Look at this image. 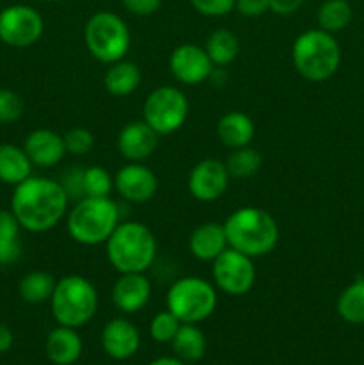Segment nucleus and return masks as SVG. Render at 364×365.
Returning <instances> with one entry per match:
<instances>
[{
    "label": "nucleus",
    "instance_id": "nucleus-1",
    "mask_svg": "<svg viewBox=\"0 0 364 365\" xmlns=\"http://www.w3.org/2000/svg\"><path fill=\"white\" fill-rule=\"evenodd\" d=\"M68 203L70 198L59 180L31 175L14 185L11 212L18 220L21 230L45 234L63 221L68 212Z\"/></svg>",
    "mask_w": 364,
    "mask_h": 365
},
{
    "label": "nucleus",
    "instance_id": "nucleus-2",
    "mask_svg": "<svg viewBox=\"0 0 364 365\" xmlns=\"http://www.w3.org/2000/svg\"><path fill=\"white\" fill-rule=\"evenodd\" d=\"M223 227L228 248L238 250L250 259H259L273 252L280 235L275 217L259 207L236 209L225 220Z\"/></svg>",
    "mask_w": 364,
    "mask_h": 365
},
{
    "label": "nucleus",
    "instance_id": "nucleus-3",
    "mask_svg": "<svg viewBox=\"0 0 364 365\" xmlns=\"http://www.w3.org/2000/svg\"><path fill=\"white\" fill-rule=\"evenodd\" d=\"M107 260L118 273H146L157 257L153 232L139 221H121L106 242Z\"/></svg>",
    "mask_w": 364,
    "mask_h": 365
},
{
    "label": "nucleus",
    "instance_id": "nucleus-4",
    "mask_svg": "<svg viewBox=\"0 0 364 365\" xmlns=\"http://www.w3.org/2000/svg\"><path fill=\"white\" fill-rule=\"evenodd\" d=\"M120 223V205L114 200L84 196L68 212L66 230L77 245L98 246L106 245Z\"/></svg>",
    "mask_w": 364,
    "mask_h": 365
},
{
    "label": "nucleus",
    "instance_id": "nucleus-5",
    "mask_svg": "<svg viewBox=\"0 0 364 365\" xmlns=\"http://www.w3.org/2000/svg\"><path fill=\"white\" fill-rule=\"evenodd\" d=\"M295 70L309 82H325L339 70L341 46L334 34L321 29L302 32L291 46Z\"/></svg>",
    "mask_w": 364,
    "mask_h": 365
},
{
    "label": "nucleus",
    "instance_id": "nucleus-6",
    "mask_svg": "<svg viewBox=\"0 0 364 365\" xmlns=\"http://www.w3.org/2000/svg\"><path fill=\"white\" fill-rule=\"evenodd\" d=\"M54 319L68 328H81L95 317L98 310L96 287L81 274H68L57 280L50 298Z\"/></svg>",
    "mask_w": 364,
    "mask_h": 365
},
{
    "label": "nucleus",
    "instance_id": "nucleus-7",
    "mask_svg": "<svg viewBox=\"0 0 364 365\" xmlns=\"http://www.w3.org/2000/svg\"><path fill=\"white\" fill-rule=\"evenodd\" d=\"M84 43L88 52L103 64L125 59L131 48V31L123 18L111 11L91 14L84 25Z\"/></svg>",
    "mask_w": 364,
    "mask_h": 365
},
{
    "label": "nucleus",
    "instance_id": "nucleus-8",
    "mask_svg": "<svg viewBox=\"0 0 364 365\" xmlns=\"http://www.w3.org/2000/svg\"><path fill=\"white\" fill-rule=\"evenodd\" d=\"M216 305V287L206 278L182 277L168 289L166 309L181 323H202L213 316Z\"/></svg>",
    "mask_w": 364,
    "mask_h": 365
},
{
    "label": "nucleus",
    "instance_id": "nucleus-9",
    "mask_svg": "<svg viewBox=\"0 0 364 365\" xmlns=\"http://www.w3.org/2000/svg\"><path fill=\"white\" fill-rule=\"evenodd\" d=\"M188 114V98L184 91L175 86H159L148 93L143 103V121L159 135H170L181 130Z\"/></svg>",
    "mask_w": 364,
    "mask_h": 365
},
{
    "label": "nucleus",
    "instance_id": "nucleus-10",
    "mask_svg": "<svg viewBox=\"0 0 364 365\" xmlns=\"http://www.w3.org/2000/svg\"><path fill=\"white\" fill-rule=\"evenodd\" d=\"M45 21L39 11L25 4H13L0 11V41L13 48H27L41 39Z\"/></svg>",
    "mask_w": 364,
    "mask_h": 365
},
{
    "label": "nucleus",
    "instance_id": "nucleus-11",
    "mask_svg": "<svg viewBox=\"0 0 364 365\" xmlns=\"http://www.w3.org/2000/svg\"><path fill=\"white\" fill-rule=\"evenodd\" d=\"M257 271L253 259L234 248H227L213 260L214 287L228 296H243L256 285Z\"/></svg>",
    "mask_w": 364,
    "mask_h": 365
},
{
    "label": "nucleus",
    "instance_id": "nucleus-12",
    "mask_svg": "<svg viewBox=\"0 0 364 365\" xmlns=\"http://www.w3.org/2000/svg\"><path fill=\"white\" fill-rule=\"evenodd\" d=\"M228 182H231V175L223 160L203 159L189 171L188 191L198 202L211 203L225 195Z\"/></svg>",
    "mask_w": 364,
    "mask_h": 365
},
{
    "label": "nucleus",
    "instance_id": "nucleus-13",
    "mask_svg": "<svg viewBox=\"0 0 364 365\" xmlns=\"http://www.w3.org/2000/svg\"><path fill=\"white\" fill-rule=\"evenodd\" d=\"M168 66H170L175 81L186 86H196L209 81L214 68H216L207 56L206 48L193 45V43L178 45L171 52Z\"/></svg>",
    "mask_w": 364,
    "mask_h": 365
},
{
    "label": "nucleus",
    "instance_id": "nucleus-14",
    "mask_svg": "<svg viewBox=\"0 0 364 365\" xmlns=\"http://www.w3.org/2000/svg\"><path fill=\"white\" fill-rule=\"evenodd\" d=\"M114 189L125 202L146 203L156 196L159 180L143 163H128L114 175Z\"/></svg>",
    "mask_w": 364,
    "mask_h": 365
},
{
    "label": "nucleus",
    "instance_id": "nucleus-15",
    "mask_svg": "<svg viewBox=\"0 0 364 365\" xmlns=\"http://www.w3.org/2000/svg\"><path fill=\"white\" fill-rule=\"evenodd\" d=\"M159 134L143 120L131 121L120 130L116 139L118 152L128 163H143L156 152Z\"/></svg>",
    "mask_w": 364,
    "mask_h": 365
},
{
    "label": "nucleus",
    "instance_id": "nucleus-16",
    "mask_svg": "<svg viewBox=\"0 0 364 365\" xmlns=\"http://www.w3.org/2000/svg\"><path fill=\"white\" fill-rule=\"evenodd\" d=\"M152 296V284L145 273H121L114 282L111 299L121 314H136L146 307Z\"/></svg>",
    "mask_w": 364,
    "mask_h": 365
},
{
    "label": "nucleus",
    "instance_id": "nucleus-17",
    "mask_svg": "<svg viewBox=\"0 0 364 365\" xmlns=\"http://www.w3.org/2000/svg\"><path fill=\"white\" fill-rule=\"evenodd\" d=\"M141 346L139 330L123 317L107 321L102 330V348L107 356L114 360H128Z\"/></svg>",
    "mask_w": 364,
    "mask_h": 365
},
{
    "label": "nucleus",
    "instance_id": "nucleus-18",
    "mask_svg": "<svg viewBox=\"0 0 364 365\" xmlns=\"http://www.w3.org/2000/svg\"><path fill=\"white\" fill-rule=\"evenodd\" d=\"M24 150L31 163L38 168H52L66 155L64 139L50 128H36L25 138Z\"/></svg>",
    "mask_w": 364,
    "mask_h": 365
},
{
    "label": "nucleus",
    "instance_id": "nucleus-19",
    "mask_svg": "<svg viewBox=\"0 0 364 365\" xmlns=\"http://www.w3.org/2000/svg\"><path fill=\"white\" fill-rule=\"evenodd\" d=\"M188 248L189 253H191L196 260L213 262L214 259H218V257L228 248L223 223H218V221H206V223L198 225V227L191 232V235H189Z\"/></svg>",
    "mask_w": 364,
    "mask_h": 365
},
{
    "label": "nucleus",
    "instance_id": "nucleus-20",
    "mask_svg": "<svg viewBox=\"0 0 364 365\" xmlns=\"http://www.w3.org/2000/svg\"><path fill=\"white\" fill-rule=\"evenodd\" d=\"M45 353L56 365H71L82 355V339L77 328L57 327L49 334L45 342Z\"/></svg>",
    "mask_w": 364,
    "mask_h": 365
},
{
    "label": "nucleus",
    "instance_id": "nucleus-21",
    "mask_svg": "<svg viewBox=\"0 0 364 365\" xmlns=\"http://www.w3.org/2000/svg\"><path fill=\"white\" fill-rule=\"evenodd\" d=\"M216 134L221 145L236 150L243 146H250L256 135V123L248 114L241 110H231L218 120Z\"/></svg>",
    "mask_w": 364,
    "mask_h": 365
},
{
    "label": "nucleus",
    "instance_id": "nucleus-22",
    "mask_svg": "<svg viewBox=\"0 0 364 365\" xmlns=\"http://www.w3.org/2000/svg\"><path fill=\"white\" fill-rule=\"evenodd\" d=\"M141 70L136 63L127 59H120L109 64L106 75H103V88L109 95L123 98L132 95L141 84Z\"/></svg>",
    "mask_w": 364,
    "mask_h": 365
},
{
    "label": "nucleus",
    "instance_id": "nucleus-23",
    "mask_svg": "<svg viewBox=\"0 0 364 365\" xmlns=\"http://www.w3.org/2000/svg\"><path fill=\"white\" fill-rule=\"evenodd\" d=\"M32 166L29 155L25 153L24 146L0 145V182L9 185H18L32 175Z\"/></svg>",
    "mask_w": 364,
    "mask_h": 365
},
{
    "label": "nucleus",
    "instance_id": "nucleus-24",
    "mask_svg": "<svg viewBox=\"0 0 364 365\" xmlns=\"http://www.w3.org/2000/svg\"><path fill=\"white\" fill-rule=\"evenodd\" d=\"M171 346H173L177 359H181L182 362H198L206 355L207 339L196 324L182 323L177 335L171 341Z\"/></svg>",
    "mask_w": 364,
    "mask_h": 365
},
{
    "label": "nucleus",
    "instance_id": "nucleus-25",
    "mask_svg": "<svg viewBox=\"0 0 364 365\" xmlns=\"http://www.w3.org/2000/svg\"><path fill=\"white\" fill-rule=\"evenodd\" d=\"M203 48H206L207 56L213 61L214 66L225 68L238 59L239 39L228 29H216V31L209 34Z\"/></svg>",
    "mask_w": 364,
    "mask_h": 365
},
{
    "label": "nucleus",
    "instance_id": "nucleus-26",
    "mask_svg": "<svg viewBox=\"0 0 364 365\" xmlns=\"http://www.w3.org/2000/svg\"><path fill=\"white\" fill-rule=\"evenodd\" d=\"M20 223L11 210H0V266L14 264L21 255Z\"/></svg>",
    "mask_w": 364,
    "mask_h": 365
},
{
    "label": "nucleus",
    "instance_id": "nucleus-27",
    "mask_svg": "<svg viewBox=\"0 0 364 365\" xmlns=\"http://www.w3.org/2000/svg\"><path fill=\"white\" fill-rule=\"evenodd\" d=\"M56 284L57 280L54 278V274L46 273V271H31L18 284V294L25 303L39 305V303L50 302Z\"/></svg>",
    "mask_w": 364,
    "mask_h": 365
},
{
    "label": "nucleus",
    "instance_id": "nucleus-28",
    "mask_svg": "<svg viewBox=\"0 0 364 365\" xmlns=\"http://www.w3.org/2000/svg\"><path fill=\"white\" fill-rule=\"evenodd\" d=\"M352 16L353 11L348 0H325L318 7V29L334 34L348 27Z\"/></svg>",
    "mask_w": 364,
    "mask_h": 365
},
{
    "label": "nucleus",
    "instance_id": "nucleus-29",
    "mask_svg": "<svg viewBox=\"0 0 364 365\" xmlns=\"http://www.w3.org/2000/svg\"><path fill=\"white\" fill-rule=\"evenodd\" d=\"M338 314L348 324H364V278L350 284L339 294Z\"/></svg>",
    "mask_w": 364,
    "mask_h": 365
},
{
    "label": "nucleus",
    "instance_id": "nucleus-30",
    "mask_svg": "<svg viewBox=\"0 0 364 365\" xmlns=\"http://www.w3.org/2000/svg\"><path fill=\"white\" fill-rule=\"evenodd\" d=\"M225 166H227L231 178H250L259 173L261 166H263V155L259 153V150L243 146V148L232 150L231 155L225 160Z\"/></svg>",
    "mask_w": 364,
    "mask_h": 365
},
{
    "label": "nucleus",
    "instance_id": "nucleus-31",
    "mask_svg": "<svg viewBox=\"0 0 364 365\" xmlns=\"http://www.w3.org/2000/svg\"><path fill=\"white\" fill-rule=\"evenodd\" d=\"M84 196L91 198H109L111 191L114 189V177L103 166H88L84 168Z\"/></svg>",
    "mask_w": 364,
    "mask_h": 365
},
{
    "label": "nucleus",
    "instance_id": "nucleus-32",
    "mask_svg": "<svg viewBox=\"0 0 364 365\" xmlns=\"http://www.w3.org/2000/svg\"><path fill=\"white\" fill-rule=\"evenodd\" d=\"M181 321L170 312V310H161L150 321V337L156 342H161V344H166V342L173 341V337L177 335L178 328H181Z\"/></svg>",
    "mask_w": 364,
    "mask_h": 365
},
{
    "label": "nucleus",
    "instance_id": "nucleus-33",
    "mask_svg": "<svg viewBox=\"0 0 364 365\" xmlns=\"http://www.w3.org/2000/svg\"><path fill=\"white\" fill-rule=\"evenodd\" d=\"M64 139V148H66V153L74 157H82L88 155L93 148H95V135H93L91 130L84 127H75L71 130H68L66 134L63 135Z\"/></svg>",
    "mask_w": 364,
    "mask_h": 365
},
{
    "label": "nucleus",
    "instance_id": "nucleus-34",
    "mask_svg": "<svg viewBox=\"0 0 364 365\" xmlns=\"http://www.w3.org/2000/svg\"><path fill=\"white\" fill-rule=\"evenodd\" d=\"M24 98L13 89H0V123L9 125L24 116Z\"/></svg>",
    "mask_w": 364,
    "mask_h": 365
},
{
    "label": "nucleus",
    "instance_id": "nucleus-35",
    "mask_svg": "<svg viewBox=\"0 0 364 365\" xmlns=\"http://www.w3.org/2000/svg\"><path fill=\"white\" fill-rule=\"evenodd\" d=\"M193 9L202 16L220 18L236 9V0H189Z\"/></svg>",
    "mask_w": 364,
    "mask_h": 365
},
{
    "label": "nucleus",
    "instance_id": "nucleus-36",
    "mask_svg": "<svg viewBox=\"0 0 364 365\" xmlns=\"http://www.w3.org/2000/svg\"><path fill=\"white\" fill-rule=\"evenodd\" d=\"M82 177H84V168L74 166L68 171H64L63 177H61V185H63L64 192L68 195V198L79 200L84 198V185H82Z\"/></svg>",
    "mask_w": 364,
    "mask_h": 365
},
{
    "label": "nucleus",
    "instance_id": "nucleus-37",
    "mask_svg": "<svg viewBox=\"0 0 364 365\" xmlns=\"http://www.w3.org/2000/svg\"><path fill=\"white\" fill-rule=\"evenodd\" d=\"M236 11L246 18L263 16L270 11V0H236Z\"/></svg>",
    "mask_w": 364,
    "mask_h": 365
},
{
    "label": "nucleus",
    "instance_id": "nucleus-38",
    "mask_svg": "<svg viewBox=\"0 0 364 365\" xmlns=\"http://www.w3.org/2000/svg\"><path fill=\"white\" fill-rule=\"evenodd\" d=\"M121 4L136 16H150L161 7V0H121Z\"/></svg>",
    "mask_w": 364,
    "mask_h": 365
},
{
    "label": "nucleus",
    "instance_id": "nucleus-39",
    "mask_svg": "<svg viewBox=\"0 0 364 365\" xmlns=\"http://www.w3.org/2000/svg\"><path fill=\"white\" fill-rule=\"evenodd\" d=\"M305 0H270V11L280 16H289L303 6Z\"/></svg>",
    "mask_w": 364,
    "mask_h": 365
},
{
    "label": "nucleus",
    "instance_id": "nucleus-40",
    "mask_svg": "<svg viewBox=\"0 0 364 365\" xmlns=\"http://www.w3.org/2000/svg\"><path fill=\"white\" fill-rule=\"evenodd\" d=\"M13 331H11L9 327H6L4 323H0V353H7L11 348H13Z\"/></svg>",
    "mask_w": 364,
    "mask_h": 365
},
{
    "label": "nucleus",
    "instance_id": "nucleus-41",
    "mask_svg": "<svg viewBox=\"0 0 364 365\" xmlns=\"http://www.w3.org/2000/svg\"><path fill=\"white\" fill-rule=\"evenodd\" d=\"M148 365H186V362H182L177 356H161V359H156Z\"/></svg>",
    "mask_w": 364,
    "mask_h": 365
},
{
    "label": "nucleus",
    "instance_id": "nucleus-42",
    "mask_svg": "<svg viewBox=\"0 0 364 365\" xmlns=\"http://www.w3.org/2000/svg\"><path fill=\"white\" fill-rule=\"evenodd\" d=\"M45 2H63V0H45Z\"/></svg>",
    "mask_w": 364,
    "mask_h": 365
}]
</instances>
